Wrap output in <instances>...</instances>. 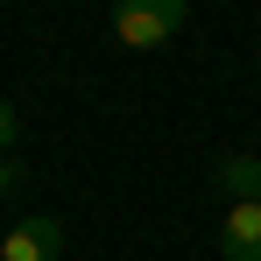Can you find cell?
<instances>
[{
	"label": "cell",
	"instance_id": "7a4b0ae2",
	"mask_svg": "<svg viewBox=\"0 0 261 261\" xmlns=\"http://www.w3.org/2000/svg\"><path fill=\"white\" fill-rule=\"evenodd\" d=\"M57 247H64V226L57 219H21V226H7L0 261H57Z\"/></svg>",
	"mask_w": 261,
	"mask_h": 261
},
{
	"label": "cell",
	"instance_id": "8992f818",
	"mask_svg": "<svg viewBox=\"0 0 261 261\" xmlns=\"http://www.w3.org/2000/svg\"><path fill=\"white\" fill-rule=\"evenodd\" d=\"M7 191H14V170H7V163H0V198H7Z\"/></svg>",
	"mask_w": 261,
	"mask_h": 261
},
{
	"label": "cell",
	"instance_id": "3957f363",
	"mask_svg": "<svg viewBox=\"0 0 261 261\" xmlns=\"http://www.w3.org/2000/svg\"><path fill=\"white\" fill-rule=\"evenodd\" d=\"M219 247H226V261H261V198L254 205H226Z\"/></svg>",
	"mask_w": 261,
	"mask_h": 261
},
{
	"label": "cell",
	"instance_id": "5b68a950",
	"mask_svg": "<svg viewBox=\"0 0 261 261\" xmlns=\"http://www.w3.org/2000/svg\"><path fill=\"white\" fill-rule=\"evenodd\" d=\"M14 134H21V120H14V106H7V99H0V148H7V141H14Z\"/></svg>",
	"mask_w": 261,
	"mask_h": 261
},
{
	"label": "cell",
	"instance_id": "6da1fadb",
	"mask_svg": "<svg viewBox=\"0 0 261 261\" xmlns=\"http://www.w3.org/2000/svg\"><path fill=\"white\" fill-rule=\"evenodd\" d=\"M184 21H191L184 0H127V7H113V36L127 49H163Z\"/></svg>",
	"mask_w": 261,
	"mask_h": 261
},
{
	"label": "cell",
	"instance_id": "277c9868",
	"mask_svg": "<svg viewBox=\"0 0 261 261\" xmlns=\"http://www.w3.org/2000/svg\"><path fill=\"white\" fill-rule=\"evenodd\" d=\"M212 184L226 191V205H254L261 198V155H226Z\"/></svg>",
	"mask_w": 261,
	"mask_h": 261
},
{
	"label": "cell",
	"instance_id": "52a82bcc",
	"mask_svg": "<svg viewBox=\"0 0 261 261\" xmlns=\"http://www.w3.org/2000/svg\"><path fill=\"white\" fill-rule=\"evenodd\" d=\"M0 240H7V233H0Z\"/></svg>",
	"mask_w": 261,
	"mask_h": 261
}]
</instances>
